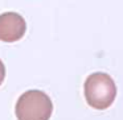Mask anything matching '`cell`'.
<instances>
[{"mask_svg":"<svg viewBox=\"0 0 123 120\" xmlns=\"http://www.w3.org/2000/svg\"><path fill=\"white\" fill-rule=\"evenodd\" d=\"M85 99L95 109H106L112 104L117 96V86L112 78L106 73H93L83 85Z\"/></svg>","mask_w":123,"mask_h":120,"instance_id":"1","label":"cell"},{"mask_svg":"<svg viewBox=\"0 0 123 120\" xmlns=\"http://www.w3.org/2000/svg\"><path fill=\"white\" fill-rule=\"evenodd\" d=\"M15 112L17 120H49L53 103L44 91L29 90L20 95Z\"/></svg>","mask_w":123,"mask_h":120,"instance_id":"2","label":"cell"},{"mask_svg":"<svg viewBox=\"0 0 123 120\" xmlns=\"http://www.w3.org/2000/svg\"><path fill=\"white\" fill-rule=\"evenodd\" d=\"M27 30L24 17L16 12H6L0 15V41L15 42L23 38Z\"/></svg>","mask_w":123,"mask_h":120,"instance_id":"3","label":"cell"},{"mask_svg":"<svg viewBox=\"0 0 123 120\" xmlns=\"http://www.w3.org/2000/svg\"><path fill=\"white\" fill-rule=\"evenodd\" d=\"M4 78H6V66H4L3 61L0 59V85L3 83Z\"/></svg>","mask_w":123,"mask_h":120,"instance_id":"4","label":"cell"}]
</instances>
